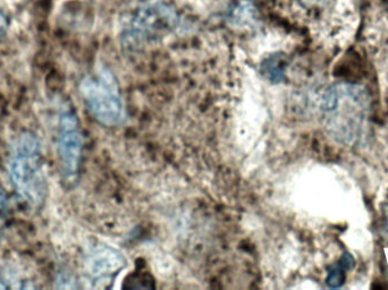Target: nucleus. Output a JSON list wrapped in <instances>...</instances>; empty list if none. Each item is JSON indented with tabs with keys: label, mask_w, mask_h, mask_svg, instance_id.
Masks as SVG:
<instances>
[{
	"label": "nucleus",
	"mask_w": 388,
	"mask_h": 290,
	"mask_svg": "<svg viewBox=\"0 0 388 290\" xmlns=\"http://www.w3.org/2000/svg\"><path fill=\"white\" fill-rule=\"evenodd\" d=\"M6 201L3 195H0V219L3 218L4 211H5Z\"/></svg>",
	"instance_id": "obj_9"
},
{
	"label": "nucleus",
	"mask_w": 388,
	"mask_h": 290,
	"mask_svg": "<svg viewBox=\"0 0 388 290\" xmlns=\"http://www.w3.org/2000/svg\"><path fill=\"white\" fill-rule=\"evenodd\" d=\"M177 26L179 17L173 9L162 1H150L141 6L132 15L125 36L132 41H148Z\"/></svg>",
	"instance_id": "obj_5"
},
{
	"label": "nucleus",
	"mask_w": 388,
	"mask_h": 290,
	"mask_svg": "<svg viewBox=\"0 0 388 290\" xmlns=\"http://www.w3.org/2000/svg\"><path fill=\"white\" fill-rule=\"evenodd\" d=\"M88 271L95 281H107L112 279V274H118L123 269L125 259L123 255L115 249L104 247L95 251L88 259Z\"/></svg>",
	"instance_id": "obj_6"
},
{
	"label": "nucleus",
	"mask_w": 388,
	"mask_h": 290,
	"mask_svg": "<svg viewBox=\"0 0 388 290\" xmlns=\"http://www.w3.org/2000/svg\"><path fill=\"white\" fill-rule=\"evenodd\" d=\"M80 93L90 114L107 127H117L126 120V110L117 81L106 68L88 75L80 84Z\"/></svg>",
	"instance_id": "obj_3"
},
{
	"label": "nucleus",
	"mask_w": 388,
	"mask_h": 290,
	"mask_svg": "<svg viewBox=\"0 0 388 290\" xmlns=\"http://www.w3.org/2000/svg\"><path fill=\"white\" fill-rule=\"evenodd\" d=\"M344 280L343 270L340 268H334L330 271L328 276H327V284L330 287H340Z\"/></svg>",
	"instance_id": "obj_7"
},
{
	"label": "nucleus",
	"mask_w": 388,
	"mask_h": 290,
	"mask_svg": "<svg viewBox=\"0 0 388 290\" xmlns=\"http://www.w3.org/2000/svg\"><path fill=\"white\" fill-rule=\"evenodd\" d=\"M9 177L23 200L39 205L47 194V179L42 161L41 143L36 135L23 133L11 145Z\"/></svg>",
	"instance_id": "obj_2"
},
{
	"label": "nucleus",
	"mask_w": 388,
	"mask_h": 290,
	"mask_svg": "<svg viewBox=\"0 0 388 290\" xmlns=\"http://www.w3.org/2000/svg\"><path fill=\"white\" fill-rule=\"evenodd\" d=\"M6 28H7V21H6V17L3 14V11H0V39H1V36L5 33Z\"/></svg>",
	"instance_id": "obj_8"
},
{
	"label": "nucleus",
	"mask_w": 388,
	"mask_h": 290,
	"mask_svg": "<svg viewBox=\"0 0 388 290\" xmlns=\"http://www.w3.org/2000/svg\"><path fill=\"white\" fill-rule=\"evenodd\" d=\"M57 154L65 178L74 181L81 167L83 135L75 112L64 107L57 125Z\"/></svg>",
	"instance_id": "obj_4"
},
{
	"label": "nucleus",
	"mask_w": 388,
	"mask_h": 290,
	"mask_svg": "<svg viewBox=\"0 0 388 290\" xmlns=\"http://www.w3.org/2000/svg\"><path fill=\"white\" fill-rule=\"evenodd\" d=\"M321 110L330 136L349 146L362 144L370 123V98L360 85L334 84L325 92Z\"/></svg>",
	"instance_id": "obj_1"
}]
</instances>
